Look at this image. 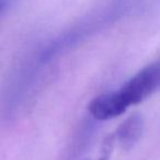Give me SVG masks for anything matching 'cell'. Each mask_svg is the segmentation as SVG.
I'll use <instances>...</instances> for the list:
<instances>
[{"label":"cell","mask_w":160,"mask_h":160,"mask_svg":"<svg viewBox=\"0 0 160 160\" xmlns=\"http://www.w3.org/2000/svg\"><path fill=\"white\" fill-rule=\"evenodd\" d=\"M160 85V65L156 61L141 69L130 78L119 91V95L127 107L138 105L155 94Z\"/></svg>","instance_id":"6da1fadb"},{"label":"cell","mask_w":160,"mask_h":160,"mask_svg":"<svg viewBox=\"0 0 160 160\" xmlns=\"http://www.w3.org/2000/svg\"><path fill=\"white\" fill-rule=\"evenodd\" d=\"M116 91L94 97L88 105V112L96 121H107L123 114L127 110Z\"/></svg>","instance_id":"7a4b0ae2"},{"label":"cell","mask_w":160,"mask_h":160,"mask_svg":"<svg viewBox=\"0 0 160 160\" xmlns=\"http://www.w3.org/2000/svg\"><path fill=\"white\" fill-rule=\"evenodd\" d=\"M144 118L141 113H133L123 121L118 128L114 138L119 142L122 149L130 150L136 145L143 135Z\"/></svg>","instance_id":"3957f363"},{"label":"cell","mask_w":160,"mask_h":160,"mask_svg":"<svg viewBox=\"0 0 160 160\" xmlns=\"http://www.w3.org/2000/svg\"><path fill=\"white\" fill-rule=\"evenodd\" d=\"M94 134L93 122L90 120L83 121L77 128L71 142H69L63 158L60 160H78L89 146Z\"/></svg>","instance_id":"277c9868"},{"label":"cell","mask_w":160,"mask_h":160,"mask_svg":"<svg viewBox=\"0 0 160 160\" xmlns=\"http://www.w3.org/2000/svg\"><path fill=\"white\" fill-rule=\"evenodd\" d=\"M113 142H114L113 135L105 139L104 144H103V146H102V152H101L100 160H109L110 154H111V152H112V147H113Z\"/></svg>","instance_id":"5b68a950"},{"label":"cell","mask_w":160,"mask_h":160,"mask_svg":"<svg viewBox=\"0 0 160 160\" xmlns=\"http://www.w3.org/2000/svg\"><path fill=\"white\" fill-rule=\"evenodd\" d=\"M9 2H10V0H0V15H1L2 13H3V11L8 8Z\"/></svg>","instance_id":"8992f818"}]
</instances>
